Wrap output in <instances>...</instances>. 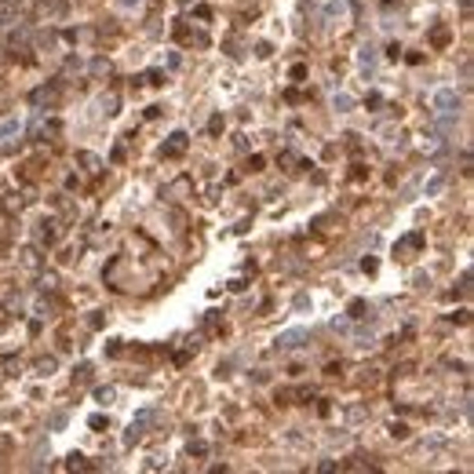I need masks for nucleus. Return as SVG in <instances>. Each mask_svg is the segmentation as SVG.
<instances>
[{
	"instance_id": "1",
	"label": "nucleus",
	"mask_w": 474,
	"mask_h": 474,
	"mask_svg": "<svg viewBox=\"0 0 474 474\" xmlns=\"http://www.w3.org/2000/svg\"><path fill=\"white\" fill-rule=\"evenodd\" d=\"M456 106H460V95L452 88H445V91H438V95H434V109H438V113H456Z\"/></svg>"
},
{
	"instance_id": "2",
	"label": "nucleus",
	"mask_w": 474,
	"mask_h": 474,
	"mask_svg": "<svg viewBox=\"0 0 474 474\" xmlns=\"http://www.w3.org/2000/svg\"><path fill=\"white\" fill-rule=\"evenodd\" d=\"M182 150H186V135H182V132H175V135H172V143L164 146V157H179Z\"/></svg>"
},
{
	"instance_id": "3",
	"label": "nucleus",
	"mask_w": 474,
	"mask_h": 474,
	"mask_svg": "<svg viewBox=\"0 0 474 474\" xmlns=\"http://www.w3.org/2000/svg\"><path fill=\"white\" fill-rule=\"evenodd\" d=\"M303 336H306V332H285V336H277V347H295Z\"/></svg>"
},
{
	"instance_id": "4",
	"label": "nucleus",
	"mask_w": 474,
	"mask_h": 474,
	"mask_svg": "<svg viewBox=\"0 0 474 474\" xmlns=\"http://www.w3.org/2000/svg\"><path fill=\"white\" fill-rule=\"evenodd\" d=\"M336 109H350V95H336Z\"/></svg>"
}]
</instances>
